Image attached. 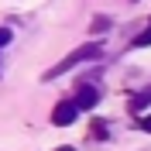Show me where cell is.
I'll list each match as a JSON object with an SVG mask.
<instances>
[{
  "label": "cell",
  "mask_w": 151,
  "mask_h": 151,
  "mask_svg": "<svg viewBox=\"0 0 151 151\" xmlns=\"http://www.w3.org/2000/svg\"><path fill=\"white\" fill-rule=\"evenodd\" d=\"M100 52H103V45L100 41H86L83 48H76V52H69L58 65H52L45 72V79H58L62 72H69V69H76V65H83V62H89V58H100Z\"/></svg>",
  "instance_id": "6da1fadb"
},
{
  "label": "cell",
  "mask_w": 151,
  "mask_h": 151,
  "mask_svg": "<svg viewBox=\"0 0 151 151\" xmlns=\"http://www.w3.org/2000/svg\"><path fill=\"white\" fill-rule=\"evenodd\" d=\"M76 117H79V106L72 100H58L55 110H52V124L55 127H69V124H76Z\"/></svg>",
  "instance_id": "7a4b0ae2"
},
{
  "label": "cell",
  "mask_w": 151,
  "mask_h": 151,
  "mask_svg": "<svg viewBox=\"0 0 151 151\" xmlns=\"http://www.w3.org/2000/svg\"><path fill=\"white\" fill-rule=\"evenodd\" d=\"M79 110H93L96 103H100V89L96 86H89V83H83L79 89H76V100H72Z\"/></svg>",
  "instance_id": "3957f363"
},
{
  "label": "cell",
  "mask_w": 151,
  "mask_h": 151,
  "mask_svg": "<svg viewBox=\"0 0 151 151\" xmlns=\"http://www.w3.org/2000/svg\"><path fill=\"white\" fill-rule=\"evenodd\" d=\"M148 106H151V86H144L141 93L131 100V113H141V110H148Z\"/></svg>",
  "instance_id": "277c9868"
},
{
  "label": "cell",
  "mask_w": 151,
  "mask_h": 151,
  "mask_svg": "<svg viewBox=\"0 0 151 151\" xmlns=\"http://www.w3.org/2000/svg\"><path fill=\"white\" fill-rule=\"evenodd\" d=\"M148 45H151V24H148V31H141V35L131 41V48H148Z\"/></svg>",
  "instance_id": "5b68a950"
},
{
  "label": "cell",
  "mask_w": 151,
  "mask_h": 151,
  "mask_svg": "<svg viewBox=\"0 0 151 151\" xmlns=\"http://www.w3.org/2000/svg\"><path fill=\"white\" fill-rule=\"evenodd\" d=\"M110 28V17H96L93 24H89V31H93V35H100V31H106Z\"/></svg>",
  "instance_id": "8992f818"
},
{
  "label": "cell",
  "mask_w": 151,
  "mask_h": 151,
  "mask_svg": "<svg viewBox=\"0 0 151 151\" xmlns=\"http://www.w3.org/2000/svg\"><path fill=\"white\" fill-rule=\"evenodd\" d=\"M93 137H106V124L103 120H93Z\"/></svg>",
  "instance_id": "52a82bcc"
},
{
  "label": "cell",
  "mask_w": 151,
  "mask_h": 151,
  "mask_svg": "<svg viewBox=\"0 0 151 151\" xmlns=\"http://www.w3.org/2000/svg\"><path fill=\"white\" fill-rule=\"evenodd\" d=\"M10 38H14V35H10V28H0V48L10 45Z\"/></svg>",
  "instance_id": "ba28073f"
},
{
  "label": "cell",
  "mask_w": 151,
  "mask_h": 151,
  "mask_svg": "<svg viewBox=\"0 0 151 151\" xmlns=\"http://www.w3.org/2000/svg\"><path fill=\"white\" fill-rule=\"evenodd\" d=\"M137 127H141L144 134H151V117H141V120H137Z\"/></svg>",
  "instance_id": "9c48e42d"
},
{
  "label": "cell",
  "mask_w": 151,
  "mask_h": 151,
  "mask_svg": "<svg viewBox=\"0 0 151 151\" xmlns=\"http://www.w3.org/2000/svg\"><path fill=\"white\" fill-rule=\"evenodd\" d=\"M55 151H76V148H72V144H62V148H55Z\"/></svg>",
  "instance_id": "30bf717a"
}]
</instances>
